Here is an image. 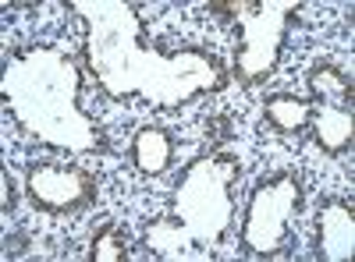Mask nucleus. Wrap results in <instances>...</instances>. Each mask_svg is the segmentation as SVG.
<instances>
[{"label": "nucleus", "instance_id": "nucleus-1", "mask_svg": "<svg viewBox=\"0 0 355 262\" xmlns=\"http://www.w3.org/2000/svg\"><path fill=\"white\" fill-rule=\"evenodd\" d=\"M302 209V188L299 174L281 170L263 178L252 191V202L242 220V252L249 255H281L288 241L295 245L291 234V216Z\"/></svg>", "mask_w": 355, "mask_h": 262}, {"label": "nucleus", "instance_id": "nucleus-2", "mask_svg": "<svg viewBox=\"0 0 355 262\" xmlns=\"http://www.w3.org/2000/svg\"><path fill=\"white\" fill-rule=\"evenodd\" d=\"M313 131L327 156H341L352 149V75L334 61H316L306 75Z\"/></svg>", "mask_w": 355, "mask_h": 262}, {"label": "nucleus", "instance_id": "nucleus-3", "mask_svg": "<svg viewBox=\"0 0 355 262\" xmlns=\"http://www.w3.org/2000/svg\"><path fill=\"white\" fill-rule=\"evenodd\" d=\"M25 195L40 213L64 216L85 209L96 198V178L78 163L40 160V163H28L25 170Z\"/></svg>", "mask_w": 355, "mask_h": 262}, {"label": "nucleus", "instance_id": "nucleus-4", "mask_svg": "<svg viewBox=\"0 0 355 262\" xmlns=\"http://www.w3.org/2000/svg\"><path fill=\"white\" fill-rule=\"evenodd\" d=\"M299 8H291L284 18H263L266 15V4L256 8V21H259V36H252L249 28L239 21V50H234V78L245 82V85H259L266 82L274 71H277V61H281V46L288 39V25H291V15Z\"/></svg>", "mask_w": 355, "mask_h": 262}, {"label": "nucleus", "instance_id": "nucleus-5", "mask_svg": "<svg viewBox=\"0 0 355 262\" xmlns=\"http://www.w3.org/2000/svg\"><path fill=\"white\" fill-rule=\"evenodd\" d=\"M355 209L345 198H327L316 220V255L320 259H352Z\"/></svg>", "mask_w": 355, "mask_h": 262}, {"label": "nucleus", "instance_id": "nucleus-6", "mask_svg": "<svg viewBox=\"0 0 355 262\" xmlns=\"http://www.w3.org/2000/svg\"><path fill=\"white\" fill-rule=\"evenodd\" d=\"M174 149H178L174 131H167L160 124H146L132 138V167L142 178H160L164 170L174 167Z\"/></svg>", "mask_w": 355, "mask_h": 262}, {"label": "nucleus", "instance_id": "nucleus-7", "mask_svg": "<svg viewBox=\"0 0 355 262\" xmlns=\"http://www.w3.org/2000/svg\"><path fill=\"white\" fill-rule=\"evenodd\" d=\"M263 121L277 128L281 135H302L313 124V106L309 100L295 96V93H277L263 103Z\"/></svg>", "mask_w": 355, "mask_h": 262}, {"label": "nucleus", "instance_id": "nucleus-8", "mask_svg": "<svg viewBox=\"0 0 355 262\" xmlns=\"http://www.w3.org/2000/svg\"><path fill=\"white\" fill-rule=\"evenodd\" d=\"M4 188H8V191H4V213H11V209H15V181H11L8 170H4Z\"/></svg>", "mask_w": 355, "mask_h": 262}]
</instances>
